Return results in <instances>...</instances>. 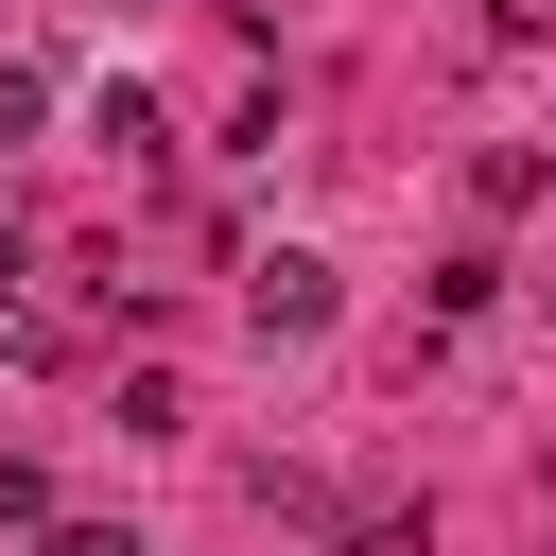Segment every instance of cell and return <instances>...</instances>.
Instances as JSON below:
<instances>
[{"label": "cell", "mask_w": 556, "mask_h": 556, "mask_svg": "<svg viewBox=\"0 0 556 556\" xmlns=\"http://www.w3.org/2000/svg\"><path fill=\"white\" fill-rule=\"evenodd\" d=\"M521 17H539V35H556V0H521Z\"/></svg>", "instance_id": "obj_4"}, {"label": "cell", "mask_w": 556, "mask_h": 556, "mask_svg": "<svg viewBox=\"0 0 556 556\" xmlns=\"http://www.w3.org/2000/svg\"><path fill=\"white\" fill-rule=\"evenodd\" d=\"M330 313H348V278H330L313 243H261V261H243V330H261V348H313Z\"/></svg>", "instance_id": "obj_1"}, {"label": "cell", "mask_w": 556, "mask_h": 556, "mask_svg": "<svg viewBox=\"0 0 556 556\" xmlns=\"http://www.w3.org/2000/svg\"><path fill=\"white\" fill-rule=\"evenodd\" d=\"M348 556H417V521H400V504H382V521H348Z\"/></svg>", "instance_id": "obj_3"}, {"label": "cell", "mask_w": 556, "mask_h": 556, "mask_svg": "<svg viewBox=\"0 0 556 556\" xmlns=\"http://www.w3.org/2000/svg\"><path fill=\"white\" fill-rule=\"evenodd\" d=\"M0 156H17V139H0Z\"/></svg>", "instance_id": "obj_5"}, {"label": "cell", "mask_w": 556, "mask_h": 556, "mask_svg": "<svg viewBox=\"0 0 556 556\" xmlns=\"http://www.w3.org/2000/svg\"><path fill=\"white\" fill-rule=\"evenodd\" d=\"M35 556H139V539H122V521H52Z\"/></svg>", "instance_id": "obj_2"}]
</instances>
